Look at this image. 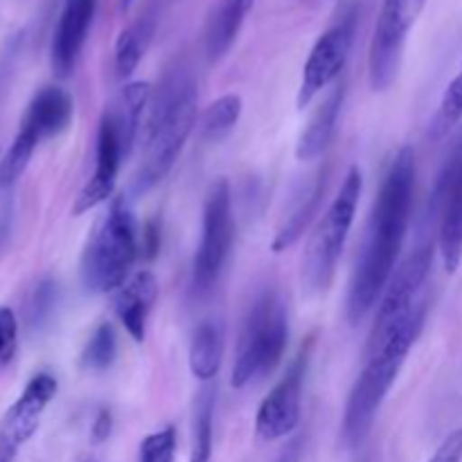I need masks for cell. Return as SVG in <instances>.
<instances>
[{
  "instance_id": "4fadbf2b",
  "label": "cell",
  "mask_w": 462,
  "mask_h": 462,
  "mask_svg": "<svg viewBox=\"0 0 462 462\" xmlns=\"http://www.w3.org/2000/svg\"><path fill=\"white\" fill-rule=\"evenodd\" d=\"M356 32V9H347L341 21L334 23L329 30L319 36V41L311 48L305 66H302L300 88H298V108H305L314 102L316 95L328 88L341 70L346 68L350 57L352 43H355Z\"/></svg>"
},
{
  "instance_id": "52a82bcc",
  "label": "cell",
  "mask_w": 462,
  "mask_h": 462,
  "mask_svg": "<svg viewBox=\"0 0 462 462\" xmlns=\"http://www.w3.org/2000/svg\"><path fill=\"white\" fill-rule=\"evenodd\" d=\"M235 242L233 194L226 179L210 185L203 201L201 242L192 262V293L197 298L215 291L228 264L230 248Z\"/></svg>"
},
{
  "instance_id": "d6986e66",
  "label": "cell",
  "mask_w": 462,
  "mask_h": 462,
  "mask_svg": "<svg viewBox=\"0 0 462 462\" xmlns=\"http://www.w3.org/2000/svg\"><path fill=\"white\" fill-rule=\"evenodd\" d=\"M343 99H346V86L337 84L329 90L328 97L323 99L319 108L311 113L310 122L302 129L300 138L296 144V158L298 161H316L319 156H323L325 149L329 147L334 138V131H337L338 116H341Z\"/></svg>"
},
{
  "instance_id": "9a60e30c",
  "label": "cell",
  "mask_w": 462,
  "mask_h": 462,
  "mask_svg": "<svg viewBox=\"0 0 462 462\" xmlns=\"http://www.w3.org/2000/svg\"><path fill=\"white\" fill-rule=\"evenodd\" d=\"M97 0H63L50 45V63L59 79H66L77 68L86 36L93 25Z\"/></svg>"
},
{
  "instance_id": "277c9868",
  "label": "cell",
  "mask_w": 462,
  "mask_h": 462,
  "mask_svg": "<svg viewBox=\"0 0 462 462\" xmlns=\"http://www.w3.org/2000/svg\"><path fill=\"white\" fill-rule=\"evenodd\" d=\"M143 255L140 230L125 197L113 199L81 255V282L90 293H116Z\"/></svg>"
},
{
  "instance_id": "8992f818",
  "label": "cell",
  "mask_w": 462,
  "mask_h": 462,
  "mask_svg": "<svg viewBox=\"0 0 462 462\" xmlns=\"http://www.w3.org/2000/svg\"><path fill=\"white\" fill-rule=\"evenodd\" d=\"M361 192H364V174L355 165L346 174L341 189L320 217L307 244L305 260H302V282L310 291L323 293L332 287L338 260L346 251V242L355 224Z\"/></svg>"
},
{
  "instance_id": "7c38bea8",
  "label": "cell",
  "mask_w": 462,
  "mask_h": 462,
  "mask_svg": "<svg viewBox=\"0 0 462 462\" xmlns=\"http://www.w3.org/2000/svg\"><path fill=\"white\" fill-rule=\"evenodd\" d=\"M311 356V338L300 347L296 359L289 364L287 373L271 388L269 395L262 400L255 415V433L260 440L275 442L291 436L300 424L302 413V388H305L307 368Z\"/></svg>"
},
{
  "instance_id": "8fae6325",
  "label": "cell",
  "mask_w": 462,
  "mask_h": 462,
  "mask_svg": "<svg viewBox=\"0 0 462 462\" xmlns=\"http://www.w3.org/2000/svg\"><path fill=\"white\" fill-rule=\"evenodd\" d=\"M431 212L438 219V251L447 273L462 262V129L438 174L431 194Z\"/></svg>"
},
{
  "instance_id": "ac0fdd59",
  "label": "cell",
  "mask_w": 462,
  "mask_h": 462,
  "mask_svg": "<svg viewBox=\"0 0 462 462\" xmlns=\"http://www.w3.org/2000/svg\"><path fill=\"white\" fill-rule=\"evenodd\" d=\"M325 185H328V171L319 170L314 176L307 179V183L300 185L296 194H293L291 208H289L287 217H284L282 226L275 233L273 244V253H282L287 248H291L298 239L302 237V233L307 230L310 221L314 219V215L319 212L320 201H323L325 194Z\"/></svg>"
},
{
  "instance_id": "ba28073f",
  "label": "cell",
  "mask_w": 462,
  "mask_h": 462,
  "mask_svg": "<svg viewBox=\"0 0 462 462\" xmlns=\"http://www.w3.org/2000/svg\"><path fill=\"white\" fill-rule=\"evenodd\" d=\"M427 0H383L368 50V84L374 93L393 86L404 59L406 41Z\"/></svg>"
},
{
  "instance_id": "f1b7e54d",
  "label": "cell",
  "mask_w": 462,
  "mask_h": 462,
  "mask_svg": "<svg viewBox=\"0 0 462 462\" xmlns=\"http://www.w3.org/2000/svg\"><path fill=\"white\" fill-rule=\"evenodd\" d=\"M18 341V320L9 307H0V368L12 361Z\"/></svg>"
},
{
  "instance_id": "4dcf8cb0",
  "label": "cell",
  "mask_w": 462,
  "mask_h": 462,
  "mask_svg": "<svg viewBox=\"0 0 462 462\" xmlns=\"http://www.w3.org/2000/svg\"><path fill=\"white\" fill-rule=\"evenodd\" d=\"M111 429H113V418L108 411H99L97 418H95L93 429H90V436H93L95 445L99 442H106L108 436H111Z\"/></svg>"
},
{
  "instance_id": "83f0119b",
  "label": "cell",
  "mask_w": 462,
  "mask_h": 462,
  "mask_svg": "<svg viewBox=\"0 0 462 462\" xmlns=\"http://www.w3.org/2000/svg\"><path fill=\"white\" fill-rule=\"evenodd\" d=\"M176 456V431L174 427H165L152 433L140 445L138 462H174Z\"/></svg>"
},
{
  "instance_id": "603a6c76",
  "label": "cell",
  "mask_w": 462,
  "mask_h": 462,
  "mask_svg": "<svg viewBox=\"0 0 462 462\" xmlns=\"http://www.w3.org/2000/svg\"><path fill=\"white\" fill-rule=\"evenodd\" d=\"M215 402L217 391L212 383H203L197 395L192 418V449L188 462H210L212 436H215Z\"/></svg>"
},
{
  "instance_id": "d6a6232c",
  "label": "cell",
  "mask_w": 462,
  "mask_h": 462,
  "mask_svg": "<svg viewBox=\"0 0 462 462\" xmlns=\"http://www.w3.org/2000/svg\"><path fill=\"white\" fill-rule=\"evenodd\" d=\"M131 5H134V0H120V9H122V12H126V9H129Z\"/></svg>"
},
{
  "instance_id": "5b68a950",
  "label": "cell",
  "mask_w": 462,
  "mask_h": 462,
  "mask_svg": "<svg viewBox=\"0 0 462 462\" xmlns=\"http://www.w3.org/2000/svg\"><path fill=\"white\" fill-rule=\"evenodd\" d=\"M289 346L287 305L275 289H264L244 316L230 386L246 388L275 373Z\"/></svg>"
},
{
  "instance_id": "e0dca14e",
  "label": "cell",
  "mask_w": 462,
  "mask_h": 462,
  "mask_svg": "<svg viewBox=\"0 0 462 462\" xmlns=\"http://www.w3.org/2000/svg\"><path fill=\"white\" fill-rule=\"evenodd\" d=\"M72 116H75V102L70 93L59 86H45L32 97L21 126L32 131L39 140H48L63 134L70 126Z\"/></svg>"
},
{
  "instance_id": "6da1fadb",
  "label": "cell",
  "mask_w": 462,
  "mask_h": 462,
  "mask_svg": "<svg viewBox=\"0 0 462 462\" xmlns=\"http://www.w3.org/2000/svg\"><path fill=\"white\" fill-rule=\"evenodd\" d=\"M415 171V152L406 144L388 165L370 210L364 248L347 289L346 316L350 325H359L373 311L395 273L413 215Z\"/></svg>"
},
{
  "instance_id": "4316f807",
  "label": "cell",
  "mask_w": 462,
  "mask_h": 462,
  "mask_svg": "<svg viewBox=\"0 0 462 462\" xmlns=\"http://www.w3.org/2000/svg\"><path fill=\"white\" fill-rule=\"evenodd\" d=\"M462 122V66L458 75L449 81L445 95L440 99V106H438L436 116L431 120V129L429 135L431 140H442L451 134Z\"/></svg>"
},
{
  "instance_id": "484cf974",
  "label": "cell",
  "mask_w": 462,
  "mask_h": 462,
  "mask_svg": "<svg viewBox=\"0 0 462 462\" xmlns=\"http://www.w3.org/2000/svg\"><path fill=\"white\" fill-rule=\"evenodd\" d=\"M39 143L41 140L36 138L32 131L23 129V126L18 129L12 147L7 149L5 158L0 161V188H12V185L21 179L23 171H25L27 165H30Z\"/></svg>"
},
{
  "instance_id": "9c48e42d",
  "label": "cell",
  "mask_w": 462,
  "mask_h": 462,
  "mask_svg": "<svg viewBox=\"0 0 462 462\" xmlns=\"http://www.w3.org/2000/svg\"><path fill=\"white\" fill-rule=\"evenodd\" d=\"M433 255H436L433 242H424L397 266L386 291H383L382 302H379L364 356L377 350L383 343V338L424 300V298H420V293H422L424 284H427L429 275H431Z\"/></svg>"
},
{
  "instance_id": "5bb4252c",
  "label": "cell",
  "mask_w": 462,
  "mask_h": 462,
  "mask_svg": "<svg viewBox=\"0 0 462 462\" xmlns=\"http://www.w3.org/2000/svg\"><path fill=\"white\" fill-rule=\"evenodd\" d=\"M59 391L57 377L50 373H39L27 382L21 397L9 406L0 422V456L14 460L18 449L30 440L39 429L41 418L50 402L54 400Z\"/></svg>"
},
{
  "instance_id": "3957f363",
  "label": "cell",
  "mask_w": 462,
  "mask_h": 462,
  "mask_svg": "<svg viewBox=\"0 0 462 462\" xmlns=\"http://www.w3.org/2000/svg\"><path fill=\"white\" fill-rule=\"evenodd\" d=\"M427 320V300L420 302L374 352L365 355V364L361 374L352 386L347 397L346 411H343L341 438L343 445L356 449L368 438L379 409L386 402L388 393L395 386L406 356L418 343L420 334Z\"/></svg>"
},
{
  "instance_id": "d4e9b609",
  "label": "cell",
  "mask_w": 462,
  "mask_h": 462,
  "mask_svg": "<svg viewBox=\"0 0 462 462\" xmlns=\"http://www.w3.org/2000/svg\"><path fill=\"white\" fill-rule=\"evenodd\" d=\"M117 356V334L111 323H99L81 350L79 364L88 373H104Z\"/></svg>"
},
{
  "instance_id": "836d02e7",
  "label": "cell",
  "mask_w": 462,
  "mask_h": 462,
  "mask_svg": "<svg viewBox=\"0 0 462 462\" xmlns=\"http://www.w3.org/2000/svg\"><path fill=\"white\" fill-rule=\"evenodd\" d=\"M0 462H12L9 458H5V456H0Z\"/></svg>"
},
{
  "instance_id": "2e32d148",
  "label": "cell",
  "mask_w": 462,
  "mask_h": 462,
  "mask_svg": "<svg viewBox=\"0 0 462 462\" xmlns=\"http://www.w3.org/2000/svg\"><path fill=\"white\" fill-rule=\"evenodd\" d=\"M158 298V280L152 271H138L131 275L116 293H113V310L126 334L135 343H143L147 337V320Z\"/></svg>"
},
{
  "instance_id": "ffe728a7",
  "label": "cell",
  "mask_w": 462,
  "mask_h": 462,
  "mask_svg": "<svg viewBox=\"0 0 462 462\" xmlns=\"http://www.w3.org/2000/svg\"><path fill=\"white\" fill-rule=\"evenodd\" d=\"M253 5L255 0H219L215 5L206 23L208 61H219L228 54Z\"/></svg>"
},
{
  "instance_id": "cb8c5ba5",
  "label": "cell",
  "mask_w": 462,
  "mask_h": 462,
  "mask_svg": "<svg viewBox=\"0 0 462 462\" xmlns=\"http://www.w3.org/2000/svg\"><path fill=\"white\" fill-rule=\"evenodd\" d=\"M244 102L237 93H226L217 97L215 102L208 104V108L201 116V134L210 143H219L230 131L237 126L242 117Z\"/></svg>"
},
{
  "instance_id": "7a4b0ae2",
  "label": "cell",
  "mask_w": 462,
  "mask_h": 462,
  "mask_svg": "<svg viewBox=\"0 0 462 462\" xmlns=\"http://www.w3.org/2000/svg\"><path fill=\"white\" fill-rule=\"evenodd\" d=\"M197 81L185 68H171L149 102L144 147L134 176V194L152 192L167 179L197 125Z\"/></svg>"
},
{
  "instance_id": "7402d4cb",
  "label": "cell",
  "mask_w": 462,
  "mask_h": 462,
  "mask_svg": "<svg viewBox=\"0 0 462 462\" xmlns=\"http://www.w3.org/2000/svg\"><path fill=\"white\" fill-rule=\"evenodd\" d=\"M153 30H156L153 21L144 16L120 32L116 41V52H113V66H116L117 79L125 81L134 75L135 68L140 66L143 57L147 54L149 45H152Z\"/></svg>"
},
{
  "instance_id": "1f68e13d",
  "label": "cell",
  "mask_w": 462,
  "mask_h": 462,
  "mask_svg": "<svg viewBox=\"0 0 462 462\" xmlns=\"http://www.w3.org/2000/svg\"><path fill=\"white\" fill-rule=\"evenodd\" d=\"M302 454V442L300 440H291L287 447L282 449V454L278 456L273 462H298Z\"/></svg>"
},
{
  "instance_id": "f546056e",
  "label": "cell",
  "mask_w": 462,
  "mask_h": 462,
  "mask_svg": "<svg viewBox=\"0 0 462 462\" xmlns=\"http://www.w3.org/2000/svg\"><path fill=\"white\" fill-rule=\"evenodd\" d=\"M429 462H462V427L451 431L442 445L433 451Z\"/></svg>"
},
{
  "instance_id": "44dd1931",
  "label": "cell",
  "mask_w": 462,
  "mask_h": 462,
  "mask_svg": "<svg viewBox=\"0 0 462 462\" xmlns=\"http://www.w3.org/2000/svg\"><path fill=\"white\" fill-rule=\"evenodd\" d=\"M224 350V325L212 319L199 323V328L192 334V343H189V373L201 383H212L219 374Z\"/></svg>"
},
{
  "instance_id": "30bf717a",
  "label": "cell",
  "mask_w": 462,
  "mask_h": 462,
  "mask_svg": "<svg viewBox=\"0 0 462 462\" xmlns=\"http://www.w3.org/2000/svg\"><path fill=\"white\" fill-rule=\"evenodd\" d=\"M134 143L135 140L126 134L125 125H122L120 113H117V108L111 104V106L102 113V117H99L93 176H90L88 183L81 188V192L77 194L75 206H72V215H86V212L95 210V208L102 206L104 201H108V199L113 197L122 161L131 153Z\"/></svg>"
}]
</instances>
